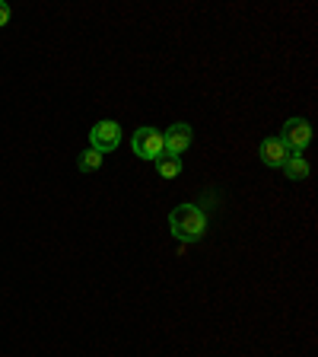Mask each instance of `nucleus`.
Instances as JSON below:
<instances>
[{
    "label": "nucleus",
    "mask_w": 318,
    "mask_h": 357,
    "mask_svg": "<svg viewBox=\"0 0 318 357\" xmlns=\"http://www.w3.org/2000/svg\"><path fill=\"white\" fill-rule=\"evenodd\" d=\"M169 230L175 239L182 243H198L204 233H207V214L198 208V204H178L169 214Z\"/></svg>",
    "instance_id": "nucleus-1"
},
{
    "label": "nucleus",
    "mask_w": 318,
    "mask_h": 357,
    "mask_svg": "<svg viewBox=\"0 0 318 357\" xmlns=\"http://www.w3.org/2000/svg\"><path fill=\"white\" fill-rule=\"evenodd\" d=\"M131 147H134V153L141 156V160L156 163V160L166 153L163 150V131H159V128H137L134 137H131Z\"/></svg>",
    "instance_id": "nucleus-2"
},
{
    "label": "nucleus",
    "mask_w": 318,
    "mask_h": 357,
    "mask_svg": "<svg viewBox=\"0 0 318 357\" xmlns=\"http://www.w3.org/2000/svg\"><path fill=\"white\" fill-rule=\"evenodd\" d=\"M280 141L287 144L289 153H296V156H299L305 147H309V141H312V125H309L305 119H289L287 125H283Z\"/></svg>",
    "instance_id": "nucleus-3"
},
{
    "label": "nucleus",
    "mask_w": 318,
    "mask_h": 357,
    "mask_svg": "<svg viewBox=\"0 0 318 357\" xmlns=\"http://www.w3.org/2000/svg\"><path fill=\"white\" fill-rule=\"evenodd\" d=\"M89 141H93V150L99 153H109L121 144V125L118 121H96L93 131H89Z\"/></svg>",
    "instance_id": "nucleus-4"
},
{
    "label": "nucleus",
    "mask_w": 318,
    "mask_h": 357,
    "mask_svg": "<svg viewBox=\"0 0 318 357\" xmlns=\"http://www.w3.org/2000/svg\"><path fill=\"white\" fill-rule=\"evenodd\" d=\"M191 141H194L191 125H188V121H178V125H172L169 131L163 134V150L169 156H178V153H185V150L191 147Z\"/></svg>",
    "instance_id": "nucleus-5"
},
{
    "label": "nucleus",
    "mask_w": 318,
    "mask_h": 357,
    "mask_svg": "<svg viewBox=\"0 0 318 357\" xmlns=\"http://www.w3.org/2000/svg\"><path fill=\"white\" fill-rule=\"evenodd\" d=\"M258 156H261V163H264V166L280 169V166L287 163L293 153L287 150V144H283L280 137H264V141H261V147H258Z\"/></svg>",
    "instance_id": "nucleus-6"
},
{
    "label": "nucleus",
    "mask_w": 318,
    "mask_h": 357,
    "mask_svg": "<svg viewBox=\"0 0 318 357\" xmlns=\"http://www.w3.org/2000/svg\"><path fill=\"white\" fill-rule=\"evenodd\" d=\"M280 169H283V176H287L289 182H303V178H309V163H305L303 156H296V153L289 156Z\"/></svg>",
    "instance_id": "nucleus-7"
},
{
    "label": "nucleus",
    "mask_w": 318,
    "mask_h": 357,
    "mask_svg": "<svg viewBox=\"0 0 318 357\" xmlns=\"http://www.w3.org/2000/svg\"><path fill=\"white\" fill-rule=\"evenodd\" d=\"M156 169H159V178H175L178 172H182V160H178V156L163 153L159 160H156Z\"/></svg>",
    "instance_id": "nucleus-8"
},
{
    "label": "nucleus",
    "mask_w": 318,
    "mask_h": 357,
    "mask_svg": "<svg viewBox=\"0 0 318 357\" xmlns=\"http://www.w3.org/2000/svg\"><path fill=\"white\" fill-rule=\"evenodd\" d=\"M102 160H105V153H99V150H83L80 153V172H96V169H102Z\"/></svg>",
    "instance_id": "nucleus-9"
},
{
    "label": "nucleus",
    "mask_w": 318,
    "mask_h": 357,
    "mask_svg": "<svg viewBox=\"0 0 318 357\" xmlns=\"http://www.w3.org/2000/svg\"><path fill=\"white\" fill-rule=\"evenodd\" d=\"M7 22H10V7L3 3V0H0V29H3Z\"/></svg>",
    "instance_id": "nucleus-10"
}]
</instances>
